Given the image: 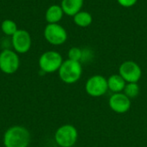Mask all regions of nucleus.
Listing matches in <instances>:
<instances>
[{
  "instance_id": "nucleus-1",
  "label": "nucleus",
  "mask_w": 147,
  "mask_h": 147,
  "mask_svg": "<svg viewBox=\"0 0 147 147\" xmlns=\"http://www.w3.org/2000/svg\"><path fill=\"white\" fill-rule=\"evenodd\" d=\"M31 140L29 131L23 126H12L3 134V144L4 147H28Z\"/></svg>"
},
{
  "instance_id": "nucleus-2",
  "label": "nucleus",
  "mask_w": 147,
  "mask_h": 147,
  "mask_svg": "<svg viewBox=\"0 0 147 147\" xmlns=\"http://www.w3.org/2000/svg\"><path fill=\"white\" fill-rule=\"evenodd\" d=\"M60 80L66 84H73L78 82L83 74L82 63L69 59L63 61L58 71Z\"/></svg>"
},
{
  "instance_id": "nucleus-3",
  "label": "nucleus",
  "mask_w": 147,
  "mask_h": 147,
  "mask_svg": "<svg viewBox=\"0 0 147 147\" xmlns=\"http://www.w3.org/2000/svg\"><path fill=\"white\" fill-rule=\"evenodd\" d=\"M64 59L62 55L54 50L44 52L39 58L38 65L43 73H54L59 71Z\"/></svg>"
},
{
  "instance_id": "nucleus-4",
  "label": "nucleus",
  "mask_w": 147,
  "mask_h": 147,
  "mask_svg": "<svg viewBox=\"0 0 147 147\" xmlns=\"http://www.w3.org/2000/svg\"><path fill=\"white\" fill-rule=\"evenodd\" d=\"M78 139V132L71 124L60 126L54 134V140L59 147H72Z\"/></svg>"
},
{
  "instance_id": "nucleus-5",
  "label": "nucleus",
  "mask_w": 147,
  "mask_h": 147,
  "mask_svg": "<svg viewBox=\"0 0 147 147\" xmlns=\"http://www.w3.org/2000/svg\"><path fill=\"white\" fill-rule=\"evenodd\" d=\"M43 35L45 40L53 46H61L68 39L66 29L59 23H47L44 28Z\"/></svg>"
},
{
  "instance_id": "nucleus-6",
  "label": "nucleus",
  "mask_w": 147,
  "mask_h": 147,
  "mask_svg": "<svg viewBox=\"0 0 147 147\" xmlns=\"http://www.w3.org/2000/svg\"><path fill=\"white\" fill-rule=\"evenodd\" d=\"M20 67V57L13 49H3L0 52V71L7 75L16 73Z\"/></svg>"
},
{
  "instance_id": "nucleus-7",
  "label": "nucleus",
  "mask_w": 147,
  "mask_h": 147,
  "mask_svg": "<svg viewBox=\"0 0 147 147\" xmlns=\"http://www.w3.org/2000/svg\"><path fill=\"white\" fill-rule=\"evenodd\" d=\"M85 92L91 97H101L104 96L108 90L107 78L99 74L90 77L84 85Z\"/></svg>"
},
{
  "instance_id": "nucleus-8",
  "label": "nucleus",
  "mask_w": 147,
  "mask_h": 147,
  "mask_svg": "<svg viewBox=\"0 0 147 147\" xmlns=\"http://www.w3.org/2000/svg\"><path fill=\"white\" fill-rule=\"evenodd\" d=\"M119 74L127 83H139L142 77V69L137 62L126 60L120 65Z\"/></svg>"
},
{
  "instance_id": "nucleus-9",
  "label": "nucleus",
  "mask_w": 147,
  "mask_h": 147,
  "mask_svg": "<svg viewBox=\"0 0 147 147\" xmlns=\"http://www.w3.org/2000/svg\"><path fill=\"white\" fill-rule=\"evenodd\" d=\"M10 39L12 49L18 54L27 53L32 47L31 35L25 29H18Z\"/></svg>"
},
{
  "instance_id": "nucleus-10",
  "label": "nucleus",
  "mask_w": 147,
  "mask_h": 147,
  "mask_svg": "<svg viewBox=\"0 0 147 147\" xmlns=\"http://www.w3.org/2000/svg\"><path fill=\"white\" fill-rule=\"evenodd\" d=\"M109 106L113 112L122 115L130 110L132 102L123 92L113 93L109 99Z\"/></svg>"
},
{
  "instance_id": "nucleus-11",
  "label": "nucleus",
  "mask_w": 147,
  "mask_h": 147,
  "mask_svg": "<svg viewBox=\"0 0 147 147\" xmlns=\"http://www.w3.org/2000/svg\"><path fill=\"white\" fill-rule=\"evenodd\" d=\"M60 6L65 15L73 17L77 13L82 10L84 0H62Z\"/></svg>"
},
{
  "instance_id": "nucleus-12",
  "label": "nucleus",
  "mask_w": 147,
  "mask_h": 147,
  "mask_svg": "<svg viewBox=\"0 0 147 147\" xmlns=\"http://www.w3.org/2000/svg\"><path fill=\"white\" fill-rule=\"evenodd\" d=\"M64 11L60 5L59 4H52L50 5L45 13V19L47 23H59L63 16H64Z\"/></svg>"
},
{
  "instance_id": "nucleus-13",
  "label": "nucleus",
  "mask_w": 147,
  "mask_h": 147,
  "mask_svg": "<svg viewBox=\"0 0 147 147\" xmlns=\"http://www.w3.org/2000/svg\"><path fill=\"white\" fill-rule=\"evenodd\" d=\"M108 88L113 93L123 92L124 88L127 84V82L122 78V77L118 74H113L107 78Z\"/></svg>"
},
{
  "instance_id": "nucleus-14",
  "label": "nucleus",
  "mask_w": 147,
  "mask_h": 147,
  "mask_svg": "<svg viewBox=\"0 0 147 147\" xmlns=\"http://www.w3.org/2000/svg\"><path fill=\"white\" fill-rule=\"evenodd\" d=\"M93 22L91 14L88 11L81 10L73 16V22L80 28H87Z\"/></svg>"
},
{
  "instance_id": "nucleus-15",
  "label": "nucleus",
  "mask_w": 147,
  "mask_h": 147,
  "mask_svg": "<svg viewBox=\"0 0 147 147\" xmlns=\"http://www.w3.org/2000/svg\"><path fill=\"white\" fill-rule=\"evenodd\" d=\"M1 31L2 33L7 36V37H11L17 30V25L16 23L10 19H5L1 22Z\"/></svg>"
},
{
  "instance_id": "nucleus-16",
  "label": "nucleus",
  "mask_w": 147,
  "mask_h": 147,
  "mask_svg": "<svg viewBox=\"0 0 147 147\" xmlns=\"http://www.w3.org/2000/svg\"><path fill=\"white\" fill-rule=\"evenodd\" d=\"M123 93L130 99H134L140 95V87L138 83H127Z\"/></svg>"
},
{
  "instance_id": "nucleus-17",
  "label": "nucleus",
  "mask_w": 147,
  "mask_h": 147,
  "mask_svg": "<svg viewBox=\"0 0 147 147\" xmlns=\"http://www.w3.org/2000/svg\"><path fill=\"white\" fill-rule=\"evenodd\" d=\"M82 54H83V49H81L78 47H73L69 49L67 56H68V59L71 60L81 62Z\"/></svg>"
},
{
  "instance_id": "nucleus-18",
  "label": "nucleus",
  "mask_w": 147,
  "mask_h": 147,
  "mask_svg": "<svg viewBox=\"0 0 147 147\" xmlns=\"http://www.w3.org/2000/svg\"><path fill=\"white\" fill-rule=\"evenodd\" d=\"M116 1L123 8H132L138 2V0H116Z\"/></svg>"
},
{
  "instance_id": "nucleus-19",
  "label": "nucleus",
  "mask_w": 147,
  "mask_h": 147,
  "mask_svg": "<svg viewBox=\"0 0 147 147\" xmlns=\"http://www.w3.org/2000/svg\"><path fill=\"white\" fill-rule=\"evenodd\" d=\"M93 58V53L90 49H83V54H82V59H81V63L82 62H89L91 60V59Z\"/></svg>"
}]
</instances>
